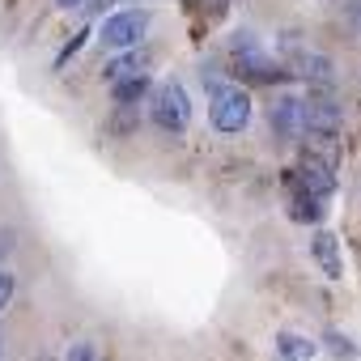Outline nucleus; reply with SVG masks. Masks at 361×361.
I'll use <instances>...</instances> for the list:
<instances>
[{"label": "nucleus", "instance_id": "dca6fc26", "mask_svg": "<svg viewBox=\"0 0 361 361\" xmlns=\"http://www.w3.org/2000/svg\"><path fill=\"white\" fill-rule=\"evenodd\" d=\"M64 361H98V348H94L90 340H77V344L64 353Z\"/></svg>", "mask_w": 361, "mask_h": 361}, {"label": "nucleus", "instance_id": "ddd939ff", "mask_svg": "<svg viewBox=\"0 0 361 361\" xmlns=\"http://www.w3.org/2000/svg\"><path fill=\"white\" fill-rule=\"evenodd\" d=\"M323 344H327V353H331L336 361H357V344H353L348 336H340V331H323Z\"/></svg>", "mask_w": 361, "mask_h": 361}, {"label": "nucleus", "instance_id": "1a4fd4ad", "mask_svg": "<svg viewBox=\"0 0 361 361\" xmlns=\"http://www.w3.org/2000/svg\"><path fill=\"white\" fill-rule=\"evenodd\" d=\"M327 217V200L310 196V192H289V221L298 226H319Z\"/></svg>", "mask_w": 361, "mask_h": 361}, {"label": "nucleus", "instance_id": "f03ea898", "mask_svg": "<svg viewBox=\"0 0 361 361\" xmlns=\"http://www.w3.org/2000/svg\"><path fill=\"white\" fill-rule=\"evenodd\" d=\"M230 56H234V73H238L247 85H281V81H289V68H285L281 60H272V56L259 47V39L247 35V30L230 39Z\"/></svg>", "mask_w": 361, "mask_h": 361}, {"label": "nucleus", "instance_id": "f3484780", "mask_svg": "<svg viewBox=\"0 0 361 361\" xmlns=\"http://www.w3.org/2000/svg\"><path fill=\"white\" fill-rule=\"evenodd\" d=\"M13 251V230H0V259Z\"/></svg>", "mask_w": 361, "mask_h": 361}, {"label": "nucleus", "instance_id": "4468645a", "mask_svg": "<svg viewBox=\"0 0 361 361\" xmlns=\"http://www.w3.org/2000/svg\"><path fill=\"white\" fill-rule=\"evenodd\" d=\"M13 293H18V276L9 268H0V314H5V306L13 302Z\"/></svg>", "mask_w": 361, "mask_h": 361}, {"label": "nucleus", "instance_id": "f257e3e1", "mask_svg": "<svg viewBox=\"0 0 361 361\" xmlns=\"http://www.w3.org/2000/svg\"><path fill=\"white\" fill-rule=\"evenodd\" d=\"M302 123H306V140H310V149H327V153H336V145H340V132H344V106L336 102V94L331 90H310L306 98H302Z\"/></svg>", "mask_w": 361, "mask_h": 361}, {"label": "nucleus", "instance_id": "9b49d317", "mask_svg": "<svg viewBox=\"0 0 361 361\" xmlns=\"http://www.w3.org/2000/svg\"><path fill=\"white\" fill-rule=\"evenodd\" d=\"M276 357L281 361H314L319 357V344L306 340V336H298V331H281L276 336Z\"/></svg>", "mask_w": 361, "mask_h": 361}, {"label": "nucleus", "instance_id": "2eb2a0df", "mask_svg": "<svg viewBox=\"0 0 361 361\" xmlns=\"http://www.w3.org/2000/svg\"><path fill=\"white\" fill-rule=\"evenodd\" d=\"M85 39H90V30H77V35H73V39L64 43V51L56 56V68H64V64H68V56H77V51L85 47Z\"/></svg>", "mask_w": 361, "mask_h": 361}, {"label": "nucleus", "instance_id": "20e7f679", "mask_svg": "<svg viewBox=\"0 0 361 361\" xmlns=\"http://www.w3.org/2000/svg\"><path fill=\"white\" fill-rule=\"evenodd\" d=\"M149 26H153L149 9H119V13H111V18L98 22V43L106 51H136L145 43Z\"/></svg>", "mask_w": 361, "mask_h": 361}, {"label": "nucleus", "instance_id": "39448f33", "mask_svg": "<svg viewBox=\"0 0 361 361\" xmlns=\"http://www.w3.org/2000/svg\"><path fill=\"white\" fill-rule=\"evenodd\" d=\"M251 115H255V106H251V94H247L243 85H226V90L213 94V102H209V119H213V128L226 132V136L243 132V128L251 123Z\"/></svg>", "mask_w": 361, "mask_h": 361}, {"label": "nucleus", "instance_id": "6ab92c4d", "mask_svg": "<svg viewBox=\"0 0 361 361\" xmlns=\"http://www.w3.org/2000/svg\"><path fill=\"white\" fill-rule=\"evenodd\" d=\"M353 13H357V22H361V0H357V5H353Z\"/></svg>", "mask_w": 361, "mask_h": 361}, {"label": "nucleus", "instance_id": "a211bd4d", "mask_svg": "<svg viewBox=\"0 0 361 361\" xmlns=\"http://www.w3.org/2000/svg\"><path fill=\"white\" fill-rule=\"evenodd\" d=\"M90 0H56V9H85Z\"/></svg>", "mask_w": 361, "mask_h": 361}, {"label": "nucleus", "instance_id": "f8f14e48", "mask_svg": "<svg viewBox=\"0 0 361 361\" xmlns=\"http://www.w3.org/2000/svg\"><path fill=\"white\" fill-rule=\"evenodd\" d=\"M132 132H140V106H115V115L106 119V136L123 140Z\"/></svg>", "mask_w": 361, "mask_h": 361}, {"label": "nucleus", "instance_id": "0eeeda50", "mask_svg": "<svg viewBox=\"0 0 361 361\" xmlns=\"http://www.w3.org/2000/svg\"><path fill=\"white\" fill-rule=\"evenodd\" d=\"M149 64H153V51H149V47L119 51L115 60H106V64H102V81L119 85V81H128V77H145V73H149Z\"/></svg>", "mask_w": 361, "mask_h": 361}, {"label": "nucleus", "instance_id": "423d86ee", "mask_svg": "<svg viewBox=\"0 0 361 361\" xmlns=\"http://www.w3.org/2000/svg\"><path fill=\"white\" fill-rule=\"evenodd\" d=\"M268 123H272V132H276L281 145H293V140L306 132V123H302V98L276 94V102L268 106Z\"/></svg>", "mask_w": 361, "mask_h": 361}, {"label": "nucleus", "instance_id": "9d476101", "mask_svg": "<svg viewBox=\"0 0 361 361\" xmlns=\"http://www.w3.org/2000/svg\"><path fill=\"white\" fill-rule=\"evenodd\" d=\"M153 77L145 73V77H128V81H119V85H111V102L115 106H140V102H149L153 98Z\"/></svg>", "mask_w": 361, "mask_h": 361}, {"label": "nucleus", "instance_id": "7ed1b4c3", "mask_svg": "<svg viewBox=\"0 0 361 361\" xmlns=\"http://www.w3.org/2000/svg\"><path fill=\"white\" fill-rule=\"evenodd\" d=\"M149 123L166 136H178L192 128V98L178 81H157V90L149 98Z\"/></svg>", "mask_w": 361, "mask_h": 361}, {"label": "nucleus", "instance_id": "6e6552de", "mask_svg": "<svg viewBox=\"0 0 361 361\" xmlns=\"http://www.w3.org/2000/svg\"><path fill=\"white\" fill-rule=\"evenodd\" d=\"M310 255H314V264H319V272H323L327 281H340V276H344L340 238H336L331 230H314V238H310Z\"/></svg>", "mask_w": 361, "mask_h": 361}]
</instances>
